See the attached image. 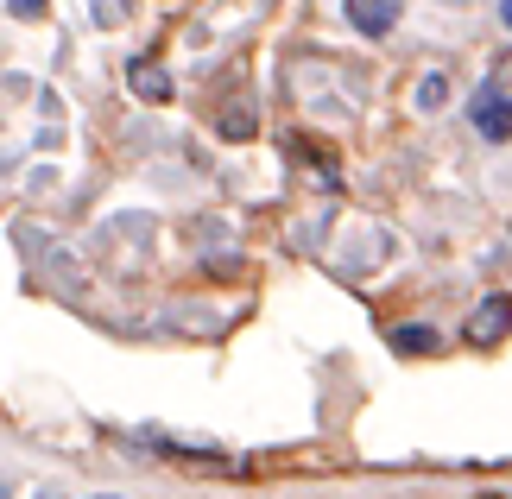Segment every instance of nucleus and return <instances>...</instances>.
Instances as JSON below:
<instances>
[{"label":"nucleus","instance_id":"nucleus-1","mask_svg":"<svg viewBox=\"0 0 512 499\" xmlns=\"http://www.w3.org/2000/svg\"><path fill=\"white\" fill-rule=\"evenodd\" d=\"M468 342H475V348H500L506 342V335H512V297L506 291H494V297H481V304H475V316H468Z\"/></svg>","mask_w":512,"mask_h":499},{"label":"nucleus","instance_id":"nucleus-2","mask_svg":"<svg viewBox=\"0 0 512 499\" xmlns=\"http://www.w3.org/2000/svg\"><path fill=\"white\" fill-rule=\"evenodd\" d=\"M127 89L140 95L146 108H165V102H171V70H165L152 51H140V57H127Z\"/></svg>","mask_w":512,"mask_h":499},{"label":"nucleus","instance_id":"nucleus-3","mask_svg":"<svg viewBox=\"0 0 512 499\" xmlns=\"http://www.w3.org/2000/svg\"><path fill=\"white\" fill-rule=\"evenodd\" d=\"M342 13H348V26L361 38H386L392 26H399L405 0H342Z\"/></svg>","mask_w":512,"mask_h":499},{"label":"nucleus","instance_id":"nucleus-4","mask_svg":"<svg viewBox=\"0 0 512 499\" xmlns=\"http://www.w3.org/2000/svg\"><path fill=\"white\" fill-rule=\"evenodd\" d=\"M468 121H475L481 139H512V95L506 89H481L475 108H468Z\"/></svg>","mask_w":512,"mask_h":499},{"label":"nucleus","instance_id":"nucleus-5","mask_svg":"<svg viewBox=\"0 0 512 499\" xmlns=\"http://www.w3.org/2000/svg\"><path fill=\"white\" fill-rule=\"evenodd\" d=\"M411 108H418V114H443L449 108V70H424L418 83H411Z\"/></svg>","mask_w":512,"mask_h":499},{"label":"nucleus","instance_id":"nucleus-6","mask_svg":"<svg viewBox=\"0 0 512 499\" xmlns=\"http://www.w3.org/2000/svg\"><path fill=\"white\" fill-rule=\"evenodd\" d=\"M386 342L399 354H437V329H430V323H392Z\"/></svg>","mask_w":512,"mask_h":499},{"label":"nucleus","instance_id":"nucleus-7","mask_svg":"<svg viewBox=\"0 0 512 499\" xmlns=\"http://www.w3.org/2000/svg\"><path fill=\"white\" fill-rule=\"evenodd\" d=\"M152 443H159V455H184V462H228L222 443H190V436H159V430H152Z\"/></svg>","mask_w":512,"mask_h":499},{"label":"nucleus","instance_id":"nucleus-8","mask_svg":"<svg viewBox=\"0 0 512 499\" xmlns=\"http://www.w3.org/2000/svg\"><path fill=\"white\" fill-rule=\"evenodd\" d=\"M222 139H253V108H228L222 114Z\"/></svg>","mask_w":512,"mask_h":499},{"label":"nucleus","instance_id":"nucleus-9","mask_svg":"<svg viewBox=\"0 0 512 499\" xmlns=\"http://www.w3.org/2000/svg\"><path fill=\"white\" fill-rule=\"evenodd\" d=\"M45 7H51V0H7L13 19H45Z\"/></svg>","mask_w":512,"mask_h":499},{"label":"nucleus","instance_id":"nucleus-10","mask_svg":"<svg viewBox=\"0 0 512 499\" xmlns=\"http://www.w3.org/2000/svg\"><path fill=\"white\" fill-rule=\"evenodd\" d=\"M500 26H506V32H512V0H500Z\"/></svg>","mask_w":512,"mask_h":499},{"label":"nucleus","instance_id":"nucleus-11","mask_svg":"<svg viewBox=\"0 0 512 499\" xmlns=\"http://www.w3.org/2000/svg\"><path fill=\"white\" fill-rule=\"evenodd\" d=\"M481 499H512V493H481Z\"/></svg>","mask_w":512,"mask_h":499},{"label":"nucleus","instance_id":"nucleus-12","mask_svg":"<svg viewBox=\"0 0 512 499\" xmlns=\"http://www.w3.org/2000/svg\"><path fill=\"white\" fill-rule=\"evenodd\" d=\"M95 499H121V493H95Z\"/></svg>","mask_w":512,"mask_h":499},{"label":"nucleus","instance_id":"nucleus-13","mask_svg":"<svg viewBox=\"0 0 512 499\" xmlns=\"http://www.w3.org/2000/svg\"><path fill=\"white\" fill-rule=\"evenodd\" d=\"M0 499H7V493H0Z\"/></svg>","mask_w":512,"mask_h":499}]
</instances>
